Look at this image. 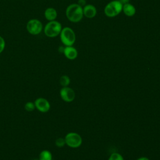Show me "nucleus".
<instances>
[{"label": "nucleus", "instance_id": "6e6552de", "mask_svg": "<svg viewBox=\"0 0 160 160\" xmlns=\"http://www.w3.org/2000/svg\"><path fill=\"white\" fill-rule=\"evenodd\" d=\"M36 108L42 112H46L50 109V104L49 101L43 98H39L34 102Z\"/></svg>", "mask_w": 160, "mask_h": 160}, {"label": "nucleus", "instance_id": "f8f14e48", "mask_svg": "<svg viewBox=\"0 0 160 160\" xmlns=\"http://www.w3.org/2000/svg\"><path fill=\"white\" fill-rule=\"evenodd\" d=\"M58 12L53 8H48L44 11V17L49 21L56 20Z\"/></svg>", "mask_w": 160, "mask_h": 160}, {"label": "nucleus", "instance_id": "2eb2a0df", "mask_svg": "<svg viewBox=\"0 0 160 160\" xmlns=\"http://www.w3.org/2000/svg\"><path fill=\"white\" fill-rule=\"evenodd\" d=\"M108 160H124V158L119 153L113 152L111 154Z\"/></svg>", "mask_w": 160, "mask_h": 160}, {"label": "nucleus", "instance_id": "a211bd4d", "mask_svg": "<svg viewBox=\"0 0 160 160\" xmlns=\"http://www.w3.org/2000/svg\"><path fill=\"white\" fill-rule=\"evenodd\" d=\"M5 46H6L5 40L2 37L0 36V54L4 51L5 48Z\"/></svg>", "mask_w": 160, "mask_h": 160}, {"label": "nucleus", "instance_id": "f257e3e1", "mask_svg": "<svg viewBox=\"0 0 160 160\" xmlns=\"http://www.w3.org/2000/svg\"><path fill=\"white\" fill-rule=\"evenodd\" d=\"M66 16L68 19L72 22H79L84 16L82 7L78 3L69 4L66 9Z\"/></svg>", "mask_w": 160, "mask_h": 160}, {"label": "nucleus", "instance_id": "9d476101", "mask_svg": "<svg viewBox=\"0 0 160 160\" xmlns=\"http://www.w3.org/2000/svg\"><path fill=\"white\" fill-rule=\"evenodd\" d=\"M63 53L65 57L69 60H74L76 59L78 55V52L77 49L72 46H66L64 48Z\"/></svg>", "mask_w": 160, "mask_h": 160}, {"label": "nucleus", "instance_id": "1a4fd4ad", "mask_svg": "<svg viewBox=\"0 0 160 160\" xmlns=\"http://www.w3.org/2000/svg\"><path fill=\"white\" fill-rule=\"evenodd\" d=\"M83 15L86 18L91 19L94 18L97 14V9L96 8L91 4H86L83 8Z\"/></svg>", "mask_w": 160, "mask_h": 160}, {"label": "nucleus", "instance_id": "6ab92c4d", "mask_svg": "<svg viewBox=\"0 0 160 160\" xmlns=\"http://www.w3.org/2000/svg\"><path fill=\"white\" fill-rule=\"evenodd\" d=\"M78 4L83 8L86 4V0H79L78 2Z\"/></svg>", "mask_w": 160, "mask_h": 160}, {"label": "nucleus", "instance_id": "39448f33", "mask_svg": "<svg viewBox=\"0 0 160 160\" xmlns=\"http://www.w3.org/2000/svg\"><path fill=\"white\" fill-rule=\"evenodd\" d=\"M66 144H67L69 147L72 148H77L81 146L82 142V139L81 136L74 132H71L68 133L65 138Z\"/></svg>", "mask_w": 160, "mask_h": 160}, {"label": "nucleus", "instance_id": "ddd939ff", "mask_svg": "<svg viewBox=\"0 0 160 160\" xmlns=\"http://www.w3.org/2000/svg\"><path fill=\"white\" fill-rule=\"evenodd\" d=\"M39 160H52V154L48 150H43L39 154Z\"/></svg>", "mask_w": 160, "mask_h": 160}, {"label": "nucleus", "instance_id": "aec40b11", "mask_svg": "<svg viewBox=\"0 0 160 160\" xmlns=\"http://www.w3.org/2000/svg\"><path fill=\"white\" fill-rule=\"evenodd\" d=\"M137 160H149V158H148L147 157L143 156V157H140V158H139Z\"/></svg>", "mask_w": 160, "mask_h": 160}, {"label": "nucleus", "instance_id": "423d86ee", "mask_svg": "<svg viewBox=\"0 0 160 160\" xmlns=\"http://www.w3.org/2000/svg\"><path fill=\"white\" fill-rule=\"evenodd\" d=\"M26 29L32 35H38L42 30V22L37 19H30L26 24Z\"/></svg>", "mask_w": 160, "mask_h": 160}, {"label": "nucleus", "instance_id": "4468645a", "mask_svg": "<svg viewBox=\"0 0 160 160\" xmlns=\"http://www.w3.org/2000/svg\"><path fill=\"white\" fill-rule=\"evenodd\" d=\"M59 82L62 87L68 86V85L70 84V79L69 76L66 75H63L60 78Z\"/></svg>", "mask_w": 160, "mask_h": 160}, {"label": "nucleus", "instance_id": "20e7f679", "mask_svg": "<svg viewBox=\"0 0 160 160\" xmlns=\"http://www.w3.org/2000/svg\"><path fill=\"white\" fill-rule=\"evenodd\" d=\"M62 30L61 24L56 20L49 21L44 28L45 35L49 38H54L60 34Z\"/></svg>", "mask_w": 160, "mask_h": 160}, {"label": "nucleus", "instance_id": "412c9836", "mask_svg": "<svg viewBox=\"0 0 160 160\" xmlns=\"http://www.w3.org/2000/svg\"><path fill=\"white\" fill-rule=\"evenodd\" d=\"M122 4H126V3H128L129 2V0H119Z\"/></svg>", "mask_w": 160, "mask_h": 160}, {"label": "nucleus", "instance_id": "4be33fe9", "mask_svg": "<svg viewBox=\"0 0 160 160\" xmlns=\"http://www.w3.org/2000/svg\"><path fill=\"white\" fill-rule=\"evenodd\" d=\"M34 160H39V159H34Z\"/></svg>", "mask_w": 160, "mask_h": 160}, {"label": "nucleus", "instance_id": "f03ea898", "mask_svg": "<svg viewBox=\"0 0 160 160\" xmlns=\"http://www.w3.org/2000/svg\"><path fill=\"white\" fill-rule=\"evenodd\" d=\"M122 6L119 0L111 1L106 5L104 12L108 18H114L122 12Z\"/></svg>", "mask_w": 160, "mask_h": 160}, {"label": "nucleus", "instance_id": "9b49d317", "mask_svg": "<svg viewBox=\"0 0 160 160\" xmlns=\"http://www.w3.org/2000/svg\"><path fill=\"white\" fill-rule=\"evenodd\" d=\"M122 11L126 16L132 17L133 16L135 15L136 10V8L134 7V5L128 2V3L123 4Z\"/></svg>", "mask_w": 160, "mask_h": 160}, {"label": "nucleus", "instance_id": "f3484780", "mask_svg": "<svg viewBox=\"0 0 160 160\" xmlns=\"http://www.w3.org/2000/svg\"><path fill=\"white\" fill-rule=\"evenodd\" d=\"M55 144H56V146H58L59 148H62L66 144L65 139L62 138H59L56 140Z\"/></svg>", "mask_w": 160, "mask_h": 160}, {"label": "nucleus", "instance_id": "dca6fc26", "mask_svg": "<svg viewBox=\"0 0 160 160\" xmlns=\"http://www.w3.org/2000/svg\"><path fill=\"white\" fill-rule=\"evenodd\" d=\"M35 104L32 102H27L24 105V108L27 111L31 112L32 111L35 109Z\"/></svg>", "mask_w": 160, "mask_h": 160}, {"label": "nucleus", "instance_id": "7ed1b4c3", "mask_svg": "<svg viewBox=\"0 0 160 160\" xmlns=\"http://www.w3.org/2000/svg\"><path fill=\"white\" fill-rule=\"evenodd\" d=\"M59 35L62 43L66 46H72L76 41V34L74 30L69 27L62 28Z\"/></svg>", "mask_w": 160, "mask_h": 160}, {"label": "nucleus", "instance_id": "0eeeda50", "mask_svg": "<svg viewBox=\"0 0 160 160\" xmlns=\"http://www.w3.org/2000/svg\"><path fill=\"white\" fill-rule=\"evenodd\" d=\"M74 91L68 86L62 87L60 90V96L61 99L67 102H72L75 98Z\"/></svg>", "mask_w": 160, "mask_h": 160}]
</instances>
